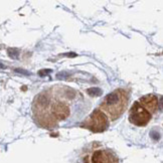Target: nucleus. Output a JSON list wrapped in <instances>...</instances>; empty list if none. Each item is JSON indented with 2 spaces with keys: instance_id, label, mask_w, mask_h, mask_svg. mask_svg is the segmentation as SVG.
Returning <instances> with one entry per match:
<instances>
[{
  "instance_id": "obj_2",
  "label": "nucleus",
  "mask_w": 163,
  "mask_h": 163,
  "mask_svg": "<svg viewBox=\"0 0 163 163\" xmlns=\"http://www.w3.org/2000/svg\"><path fill=\"white\" fill-rule=\"evenodd\" d=\"M108 118L101 110H95L84 122L83 126L93 132H103L108 127Z\"/></svg>"
},
{
  "instance_id": "obj_5",
  "label": "nucleus",
  "mask_w": 163,
  "mask_h": 163,
  "mask_svg": "<svg viewBox=\"0 0 163 163\" xmlns=\"http://www.w3.org/2000/svg\"><path fill=\"white\" fill-rule=\"evenodd\" d=\"M138 102L140 105L144 109L147 110L151 115H152V113H154L158 108V99L153 95H147V96L142 97Z\"/></svg>"
},
{
  "instance_id": "obj_4",
  "label": "nucleus",
  "mask_w": 163,
  "mask_h": 163,
  "mask_svg": "<svg viewBox=\"0 0 163 163\" xmlns=\"http://www.w3.org/2000/svg\"><path fill=\"white\" fill-rule=\"evenodd\" d=\"M93 163H118V158L109 150H98L92 156Z\"/></svg>"
},
{
  "instance_id": "obj_3",
  "label": "nucleus",
  "mask_w": 163,
  "mask_h": 163,
  "mask_svg": "<svg viewBox=\"0 0 163 163\" xmlns=\"http://www.w3.org/2000/svg\"><path fill=\"white\" fill-rule=\"evenodd\" d=\"M151 114L137 102L132 106L129 113V120L132 124L136 126H145L151 119Z\"/></svg>"
},
{
  "instance_id": "obj_1",
  "label": "nucleus",
  "mask_w": 163,
  "mask_h": 163,
  "mask_svg": "<svg viewBox=\"0 0 163 163\" xmlns=\"http://www.w3.org/2000/svg\"><path fill=\"white\" fill-rule=\"evenodd\" d=\"M127 101H128V96L125 91L116 90L104 98L101 104V109L106 117L108 116L111 120H115L125 112Z\"/></svg>"
}]
</instances>
